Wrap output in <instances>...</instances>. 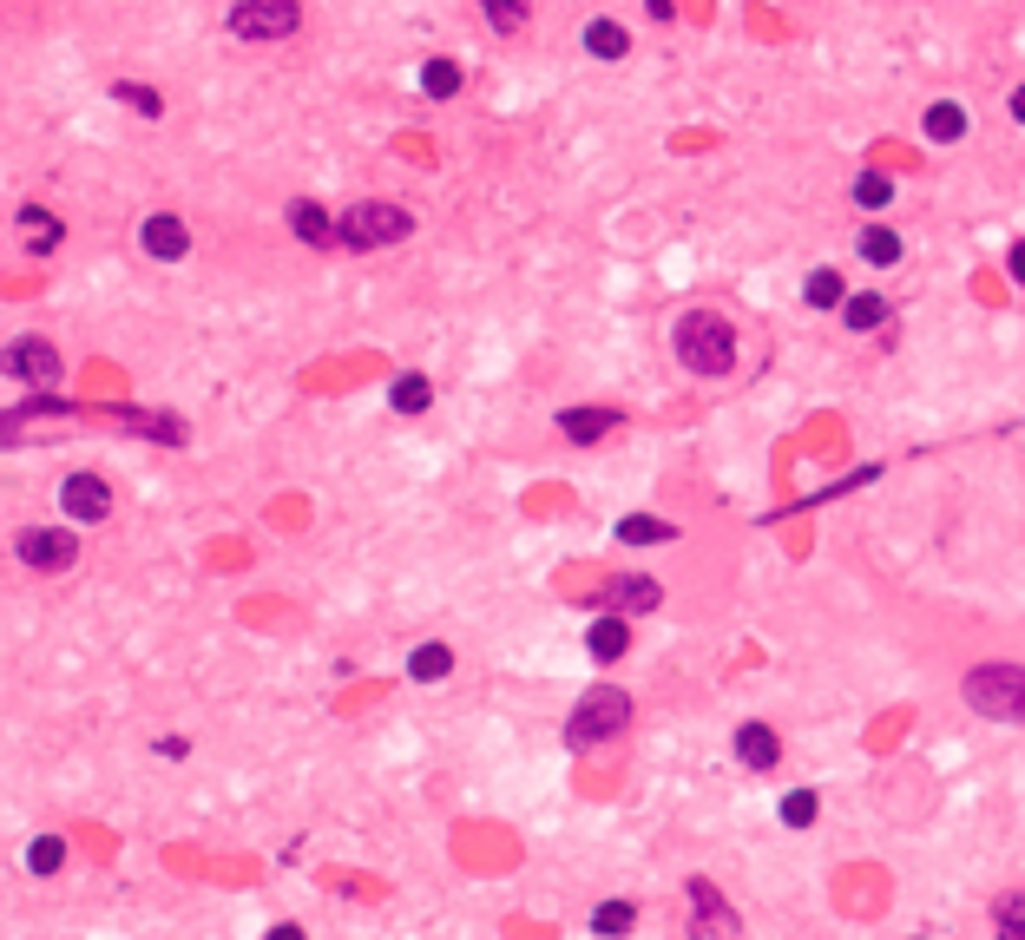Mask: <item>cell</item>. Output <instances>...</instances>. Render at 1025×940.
<instances>
[{"label":"cell","instance_id":"1f68e13d","mask_svg":"<svg viewBox=\"0 0 1025 940\" xmlns=\"http://www.w3.org/2000/svg\"><path fill=\"white\" fill-rule=\"evenodd\" d=\"M1000 935H1025V902H1006V908H1000Z\"/></svg>","mask_w":1025,"mask_h":940},{"label":"cell","instance_id":"30bf717a","mask_svg":"<svg viewBox=\"0 0 1025 940\" xmlns=\"http://www.w3.org/2000/svg\"><path fill=\"white\" fill-rule=\"evenodd\" d=\"M585 645H592V658H599V665H612V658H625V645H631V632H625V619H618V612H605V619H592V632H585Z\"/></svg>","mask_w":1025,"mask_h":940},{"label":"cell","instance_id":"5bb4252c","mask_svg":"<svg viewBox=\"0 0 1025 940\" xmlns=\"http://www.w3.org/2000/svg\"><path fill=\"white\" fill-rule=\"evenodd\" d=\"M605 599H612L618 612H651V605H658V586H651V579H612Z\"/></svg>","mask_w":1025,"mask_h":940},{"label":"cell","instance_id":"2e32d148","mask_svg":"<svg viewBox=\"0 0 1025 940\" xmlns=\"http://www.w3.org/2000/svg\"><path fill=\"white\" fill-rule=\"evenodd\" d=\"M447 671H454V652H447V645H421V652L408 658V678H414V684H434V678H447Z\"/></svg>","mask_w":1025,"mask_h":940},{"label":"cell","instance_id":"3957f363","mask_svg":"<svg viewBox=\"0 0 1025 940\" xmlns=\"http://www.w3.org/2000/svg\"><path fill=\"white\" fill-rule=\"evenodd\" d=\"M631 724V698L625 691H612V684H592V698L572 711V724H566V744L572 750H592L599 737H618Z\"/></svg>","mask_w":1025,"mask_h":940},{"label":"cell","instance_id":"603a6c76","mask_svg":"<svg viewBox=\"0 0 1025 940\" xmlns=\"http://www.w3.org/2000/svg\"><path fill=\"white\" fill-rule=\"evenodd\" d=\"M809 303H816V309L849 303V296H842V276H835V270H816V276H809Z\"/></svg>","mask_w":1025,"mask_h":940},{"label":"cell","instance_id":"cb8c5ba5","mask_svg":"<svg viewBox=\"0 0 1025 940\" xmlns=\"http://www.w3.org/2000/svg\"><path fill=\"white\" fill-rule=\"evenodd\" d=\"M671 526L664 520H645V513H631V520H618V540H631V546H645V540H664Z\"/></svg>","mask_w":1025,"mask_h":940},{"label":"cell","instance_id":"9c48e42d","mask_svg":"<svg viewBox=\"0 0 1025 940\" xmlns=\"http://www.w3.org/2000/svg\"><path fill=\"white\" fill-rule=\"evenodd\" d=\"M145 250H151L158 263H171V257H184V250H191V230H184L178 217H164V211H158V217H145Z\"/></svg>","mask_w":1025,"mask_h":940},{"label":"cell","instance_id":"d4e9b609","mask_svg":"<svg viewBox=\"0 0 1025 940\" xmlns=\"http://www.w3.org/2000/svg\"><path fill=\"white\" fill-rule=\"evenodd\" d=\"M421 86H428V92H434V99H447V92H454V86H460V66H447V59H434V66H428V72H421Z\"/></svg>","mask_w":1025,"mask_h":940},{"label":"cell","instance_id":"d6a6232c","mask_svg":"<svg viewBox=\"0 0 1025 940\" xmlns=\"http://www.w3.org/2000/svg\"><path fill=\"white\" fill-rule=\"evenodd\" d=\"M1006 263H1013V276L1025 283V244H1013V250H1006Z\"/></svg>","mask_w":1025,"mask_h":940},{"label":"cell","instance_id":"f1b7e54d","mask_svg":"<svg viewBox=\"0 0 1025 940\" xmlns=\"http://www.w3.org/2000/svg\"><path fill=\"white\" fill-rule=\"evenodd\" d=\"M112 92H118V99H125V105H138V112H164V105H158V92H151V86H112Z\"/></svg>","mask_w":1025,"mask_h":940},{"label":"cell","instance_id":"8992f818","mask_svg":"<svg viewBox=\"0 0 1025 940\" xmlns=\"http://www.w3.org/2000/svg\"><path fill=\"white\" fill-rule=\"evenodd\" d=\"M296 0H243L237 13H230V33L237 39H283V33H296Z\"/></svg>","mask_w":1025,"mask_h":940},{"label":"cell","instance_id":"5b68a950","mask_svg":"<svg viewBox=\"0 0 1025 940\" xmlns=\"http://www.w3.org/2000/svg\"><path fill=\"white\" fill-rule=\"evenodd\" d=\"M13 553H20V566H33V573H66V566L79 559V540H72L66 526H26Z\"/></svg>","mask_w":1025,"mask_h":940},{"label":"cell","instance_id":"836d02e7","mask_svg":"<svg viewBox=\"0 0 1025 940\" xmlns=\"http://www.w3.org/2000/svg\"><path fill=\"white\" fill-rule=\"evenodd\" d=\"M1013 112H1020V118H1025V86H1020V92H1013Z\"/></svg>","mask_w":1025,"mask_h":940},{"label":"cell","instance_id":"ba28073f","mask_svg":"<svg viewBox=\"0 0 1025 940\" xmlns=\"http://www.w3.org/2000/svg\"><path fill=\"white\" fill-rule=\"evenodd\" d=\"M7 369H13V375H26V382H53V375H59V355H53V342L20 336V342L7 349Z\"/></svg>","mask_w":1025,"mask_h":940},{"label":"cell","instance_id":"4dcf8cb0","mask_svg":"<svg viewBox=\"0 0 1025 940\" xmlns=\"http://www.w3.org/2000/svg\"><path fill=\"white\" fill-rule=\"evenodd\" d=\"M26 230H33V250H46V244H53V237H59V230H53V217H46V211H26Z\"/></svg>","mask_w":1025,"mask_h":940},{"label":"cell","instance_id":"e0dca14e","mask_svg":"<svg viewBox=\"0 0 1025 940\" xmlns=\"http://www.w3.org/2000/svg\"><path fill=\"white\" fill-rule=\"evenodd\" d=\"M388 401H395V415H421V408L434 401V382H428V375H401Z\"/></svg>","mask_w":1025,"mask_h":940},{"label":"cell","instance_id":"8fae6325","mask_svg":"<svg viewBox=\"0 0 1025 940\" xmlns=\"http://www.w3.org/2000/svg\"><path fill=\"white\" fill-rule=\"evenodd\" d=\"M737 757H743L750 770H770V763H776V731H770V724H743V731H737Z\"/></svg>","mask_w":1025,"mask_h":940},{"label":"cell","instance_id":"7a4b0ae2","mask_svg":"<svg viewBox=\"0 0 1025 940\" xmlns=\"http://www.w3.org/2000/svg\"><path fill=\"white\" fill-rule=\"evenodd\" d=\"M967 704L980 717H1000V724H1025V665H980L967 671Z\"/></svg>","mask_w":1025,"mask_h":940},{"label":"cell","instance_id":"277c9868","mask_svg":"<svg viewBox=\"0 0 1025 940\" xmlns=\"http://www.w3.org/2000/svg\"><path fill=\"white\" fill-rule=\"evenodd\" d=\"M401 237H408V211H395V204H355L342 217V244H355V250L401 244Z\"/></svg>","mask_w":1025,"mask_h":940},{"label":"cell","instance_id":"ffe728a7","mask_svg":"<svg viewBox=\"0 0 1025 940\" xmlns=\"http://www.w3.org/2000/svg\"><path fill=\"white\" fill-rule=\"evenodd\" d=\"M881 316H888L881 296H849V303H842V322H849V329H875Z\"/></svg>","mask_w":1025,"mask_h":940},{"label":"cell","instance_id":"6da1fadb","mask_svg":"<svg viewBox=\"0 0 1025 940\" xmlns=\"http://www.w3.org/2000/svg\"><path fill=\"white\" fill-rule=\"evenodd\" d=\"M677 362L684 369H697V375H730L737 369V336H730V322L724 316H710V309H691V316H677Z\"/></svg>","mask_w":1025,"mask_h":940},{"label":"cell","instance_id":"9a60e30c","mask_svg":"<svg viewBox=\"0 0 1025 940\" xmlns=\"http://www.w3.org/2000/svg\"><path fill=\"white\" fill-rule=\"evenodd\" d=\"M289 224H296V237L303 244H329L335 230H329V217H322V204H309V197H296L289 204Z\"/></svg>","mask_w":1025,"mask_h":940},{"label":"cell","instance_id":"d6986e66","mask_svg":"<svg viewBox=\"0 0 1025 940\" xmlns=\"http://www.w3.org/2000/svg\"><path fill=\"white\" fill-rule=\"evenodd\" d=\"M862 257H868V263H901V237L881 230V224H868V230H862Z\"/></svg>","mask_w":1025,"mask_h":940},{"label":"cell","instance_id":"4fadbf2b","mask_svg":"<svg viewBox=\"0 0 1025 940\" xmlns=\"http://www.w3.org/2000/svg\"><path fill=\"white\" fill-rule=\"evenodd\" d=\"M625 46H631V33H625L618 20H592V26H585V53H599V59H625Z\"/></svg>","mask_w":1025,"mask_h":940},{"label":"cell","instance_id":"4316f807","mask_svg":"<svg viewBox=\"0 0 1025 940\" xmlns=\"http://www.w3.org/2000/svg\"><path fill=\"white\" fill-rule=\"evenodd\" d=\"M59 856H66V849H59V836H39L26 862H33V875H53V869H59Z\"/></svg>","mask_w":1025,"mask_h":940},{"label":"cell","instance_id":"52a82bcc","mask_svg":"<svg viewBox=\"0 0 1025 940\" xmlns=\"http://www.w3.org/2000/svg\"><path fill=\"white\" fill-rule=\"evenodd\" d=\"M59 507H66V520L92 526V520H105V513H112V487H105L99 474H66V487H59Z\"/></svg>","mask_w":1025,"mask_h":940},{"label":"cell","instance_id":"83f0119b","mask_svg":"<svg viewBox=\"0 0 1025 940\" xmlns=\"http://www.w3.org/2000/svg\"><path fill=\"white\" fill-rule=\"evenodd\" d=\"M592 928H599V935H625V928H631V908H625V902H605V908L592 915Z\"/></svg>","mask_w":1025,"mask_h":940},{"label":"cell","instance_id":"44dd1931","mask_svg":"<svg viewBox=\"0 0 1025 940\" xmlns=\"http://www.w3.org/2000/svg\"><path fill=\"white\" fill-rule=\"evenodd\" d=\"M691 895H697V928H724V935H730V928H737V921H730V915H724V908H717V888H704V882H697V888H691Z\"/></svg>","mask_w":1025,"mask_h":940},{"label":"cell","instance_id":"484cf974","mask_svg":"<svg viewBox=\"0 0 1025 940\" xmlns=\"http://www.w3.org/2000/svg\"><path fill=\"white\" fill-rule=\"evenodd\" d=\"M855 204L881 211V204H888V178H881V171H862V178H855Z\"/></svg>","mask_w":1025,"mask_h":940},{"label":"cell","instance_id":"ac0fdd59","mask_svg":"<svg viewBox=\"0 0 1025 940\" xmlns=\"http://www.w3.org/2000/svg\"><path fill=\"white\" fill-rule=\"evenodd\" d=\"M960 132H967V112H960L954 99H941V105L927 112V138H934V145H947V138H960Z\"/></svg>","mask_w":1025,"mask_h":940},{"label":"cell","instance_id":"f546056e","mask_svg":"<svg viewBox=\"0 0 1025 940\" xmlns=\"http://www.w3.org/2000/svg\"><path fill=\"white\" fill-rule=\"evenodd\" d=\"M783 823H816V796H809V790H796V796L783 803Z\"/></svg>","mask_w":1025,"mask_h":940},{"label":"cell","instance_id":"7c38bea8","mask_svg":"<svg viewBox=\"0 0 1025 940\" xmlns=\"http://www.w3.org/2000/svg\"><path fill=\"white\" fill-rule=\"evenodd\" d=\"M559 421H566V441H599V434H612L618 415L612 408H566Z\"/></svg>","mask_w":1025,"mask_h":940},{"label":"cell","instance_id":"7402d4cb","mask_svg":"<svg viewBox=\"0 0 1025 940\" xmlns=\"http://www.w3.org/2000/svg\"><path fill=\"white\" fill-rule=\"evenodd\" d=\"M487 7V20L500 26V33H520L526 26V0H480Z\"/></svg>","mask_w":1025,"mask_h":940}]
</instances>
